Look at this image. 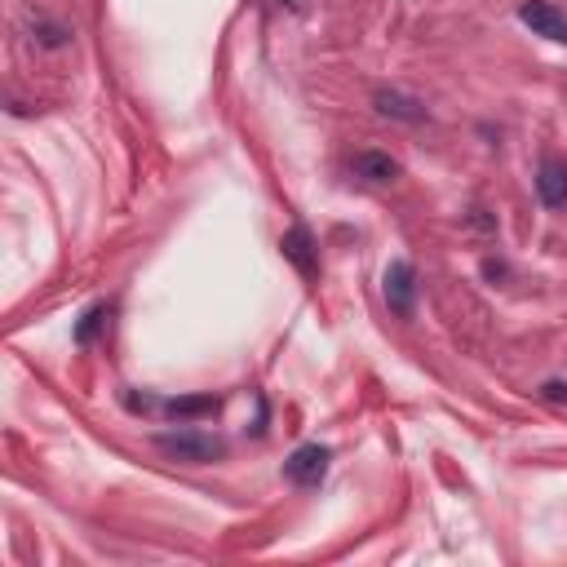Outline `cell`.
Here are the masks:
<instances>
[{
  "label": "cell",
  "instance_id": "4fadbf2b",
  "mask_svg": "<svg viewBox=\"0 0 567 567\" xmlns=\"http://www.w3.org/2000/svg\"><path fill=\"white\" fill-rule=\"evenodd\" d=\"M284 5H297V0H284Z\"/></svg>",
  "mask_w": 567,
  "mask_h": 567
},
{
  "label": "cell",
  "instance_id": "6da1fadb",
  "mask_svg": "<svg viewBox=\"0 0 567 567\" xmlns=\"http://www.w3.org/2000/svg\"><path fill=\"white\" fill-rule=\"evenodd\" d=\"M156 448L164 457L191 461V466H209V461L226 457V439L204 435V430H164V435H156Z\"/></svg>",
  "mask_w": 567,
  "mask_h": 567
},
{
  "label": "cell",
  "instance_id": "9c48e42d",
  "mask_svg": "<svg viewBox=\"0 0 567 567\" xmlns=\"http://www.w3.org/2000/svg\"><path fill=\"white\" fill-rule=\"evenodd\" d=\"M222 404L213 395H191V399H169V404H164V412H169V417H178V421H195V417H213V412H218Z\"/></svg>",
  "mask_w": 567,
  "mask_h": 567
},
{
  "label": "cell",
  "instance_id": "8992f818",
  "mask_svg": "<svg viewBox=\"0 0 567 567\" xmlns=\"http://www.w3.org/2000/svg\"><path fill=\"white\" fill-rule=\"evenodd\" d=\"M280 249L284 257L297 266V271L306 275V280H315V271H319V262H315V244H311V231L306 226H293V231L280 240Z\"/></svg>",
  "mask_w": 567,
  "mask_h": 567
},
{
  "label": "cell",
  "instance_id": "ba28073f",
  "mask_svg": "<svg viewBox=\"0 0 567 567\" xmlns=\"http://www.w3.org/2000/svg\"><path fill=\"white\" fill-rule=\"evenodd\" d=\"M355 173L364 182H395L399 178V160L386 151H359L355 156Z\"/></svg>",
  "mask_w": 567,
  "mask_h": 567
},
{
  "label": "cell",
  "instance_id": "7c38bea8",
  "mask_svg": "<svg viewBox=\"0 0 567 567\" xmlns=\"http://www.w3.org/2000/svg\"><path fill=\"white\" fill-rule=\"evenodd\" d=\"M545 399H567V386L563 381H545Z\"/></svg>",
  "mask_w": 567,
  "mask_h": 567
},
{
  "label": "cell",
  "instance_id": "30bf717a",
  "mask_svg": "<svg viewBox=\"0 0 567 567\" xmlns=\"http://www.w3.org/2000/svg\"><path fill=\"white\" fill-rule=\"evenodd\" d=\"M102 324H107V306H94V311H89V315L76 324V333H71V337H76V346H89V342H94V333H98Z\"/></svg>",
  "mask_w": 567,
  "mask_h": 567
},
{
  "label": "cell",
  "instance_id": "7a4b0ae2",
  "mask_svg": "<svg viewBox=\"0 0 567 567\" xmlns=\"http://www.w3.org/2000/svg\"><path fill=\"white\" fill-rule=\"evenodd\" d=\"M381 293H386V306L399 319H412V311H417V266L404 262V257L390 262L386 280H381Z\"/></svg>",
  "mask_w": 567,
  "mask_h": 567
},
{
  "label": "cell",
  "instance_id": "5b68a950",
  "mask_svg": "<svg viewBox=\"0 0 567 567\" xmlns=\"http://www.w3.org/2000/svg\"><path fill=\"white\" fill-rule=\"evenodd\" d=\"M536 195H541L545 209H563L567 204V164L559 156H545L536 169Z\"/></svg>",
  "mask_w": 567,
  "mask_h": 567
},
{
  "label": "cell",
  "instance_id": "52a82bcc",
  "mask_svg": "<svg viewBox=\"0 0 567 567\" xmlns=\"http://www.w3.org/2000/svg\"><path fill=\"white\" fill-rule=\"evenodd\" d=\"M373 102H377L381 116L404 120V125H421V120H426V107H421L417 98H408V94H395V89H381Z\"/></svg>",
  "mask_w": 567,
  "mask_h": 567
},
{
  "label": "cell",
  "instance_id": "8fae6325",
  "mask_svg": "<svg viewBox=\"0 0 567 567\" xmlns=\"http://www.w3.org/2000/svg\"><path fill=\"white\" fill-rule=\"evenodd\" d=\"M36 40H40L45 49H63L67 40H71V32H67V27H58V23H40V27H36Z\"/></svg>",
  "mask_w": 567,
  "mask_h": 567
},
{
  "label": "cell",
  "instance_id": "3957f363",
  "mask_svg": "<svg viewBox=\"0 0 567 567\" xmlns=\"http://www.w3.org/2000/svg\"><path fill=\"white\" fill-rule=\"evenodd\" d=\"M324 474H328V448H319V443H306L284 461V479L293 488H319Z\"/></svg>",
  "mask_w": 567,
  "mask_h": 567
},
{
  "label": "cell",
  "instance_id": "277c9868",
  "mask_svg": "<svg viewBox=\"0 0 567 567\" xmlns=\"http://www.w3.org/2000/svg\"><path fill=\"white\" fill-rule=\"evenodd\" d=\"M519 23L532 27V36H545V40H554V45H567V18L550 5V0H523Z\"/></svg>",
  "mask_w": 567,
  "mask_h": 567
}]
</instances>
